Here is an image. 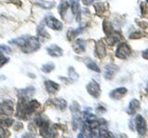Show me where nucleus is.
Wrapping results in <instances>:
<instances>
[{"label":"nucleus","mask_w":148,"mask_h":138,"mask_svg":"<svg viewBox=\"0 0 148 138\" xmlns=\"http://www.w3.org/2000/svg\"><path fill=\"white\" fill-rule=\"evenodd\" d=\"M14 105L11 100H5L0 104V114L11 115L13 113Z\"/></svg>","instance_id":"20e7f679"},{"label":"nucleus","mask_w":148,"mask_h":138,"mask_svg":"<svg viewBox=\"0 0 148 138\" xmlns=\"http://www.w3.org/2000/svg\"><path fill=\"white\" fill-rule=\"evenodd\" d=\"M69 77L71 78L73 80H76L78 78V74L75 72V70L73 69V67H71L69 70Z\"/></svg>","instance_id":"5701e85b"},{"label":"nucleus","mask_w":148,"mask_h":138,"mask_svg":"<svg viewBox=\"0 0 148 138\" xmlns=\"http://www.w3.org/2000/svg\"><path fill=\"white\" fill-rule=\"evenodd\" d=\"M139 107H140V103H139V101L135 99H132L131 101V103H130V112H131L130 113H132V114L135 113V112L139 109Z\"/></svg>","instance_id":"f3484780"},{"label":"nucleus","mask_w":148,"mask_h":138,"mask_svg":"<svg viewBox=\"0 0 148 138\" xmlns=\"http://www.w3.org/2000/svg\"><path fill=\"white\" fill-rule=\"evenodd\" d=\"M22 51L26 53H31L35 52L40 48V41L39 39L36 37H28L25 41L24 44L22 45Z\"/></svg>","instance_id":"f257e3e1"},{"label":"nucleus","mask_w":148,"mask_h":138,"mask_svg":"<svg viewBox=\"0 0 148 138\" xmlns=\"http://www.w3.org/2000/svg\"><path fill=\"white\" fill-rule=\"evenodd\" d=\"M85 64H86L87 67H88V68H90L91 70H94V71H95V72H100L99 67L97 66H96V64L92 62V60L88 59V58L85 59Z\"/></svg>","instance_id":"a211bd4d"},{"label":"nucleus","mask_w":148,"mask_h":138,"mask_svg":"<svg viewBox=\"0 0 148 138\" xmlns=\"http://www.w3.org/2000/svg\"><path fill=\"white\" fill-rule=\"evenodd\" d=\"M38 31H37V33H38V36H39V38L41 39H46V38H49V35L47 32L45 31V28L43 25H41L39 28H38V30H37Z\"/></svg>","instance_id":"aec40b11"},{"label":"nucleus","mask_w":148,"mask_h":138,"mask_svg":"<svg viewBox=\"0 0 148 138\" xmlns=\"http://www.w3.org/2000/svg\"><path fill=\"white\" fill-rule=\"evenodd\" d=\"M5 136V131H4V129L0 126V137H4Z\"/></svg>","instance_id":"cd10ccee"},{"label":"nucleus","mask_w":148,"mask_h":138,"mask_svg":"<svg viewBox=\"0 0 148 138\" xmlns=\"http://www.w3.org/2000/svg\"><path fill=\"white\" fill-rule=\"evenodd\" d=\"M143 57L145 58V59H146V60H148V49H147L146 51H145V52H143Z\"/></svg>","instance_id":"bb28decb"},{"label":"nucleus","mask_w":148,"mask_h":138,"mask_svg":"<svg viewBox=\"0 0 148 138\" xmlns=\"http://www.w3.org/2000/svg\"><path fill=\"white\" fill-rule=\"evenodd\" d=\"M69 7V4L67 1H63V2H61V4L59 5V7H58V12H59L60 15H61V17L64 18V16H65V14H66Z\"/></svg>","instance_id":"2eb2a0df"},{"label":"nucleus","mask_w":148,"mask_h":138,"mask_svg":"<svg viewBox=\"0 0 148 138\" xmlns=\"http://www.w3.org/2000/svg\"><path fill=\"white\" fill-rule=\"evenodd\" d=\"M71 8L73 14L77 17V20H80V5L76 1H71Z\"/></svg>","instance_id":"4468645a"},{"label":"nucleus","mask_w":148,"mask_h":138,"mask_svg":"<svg viewBox=\"0 0 148 138\" xmlns=\"http://www.w3.org/2000/svg\"><path fill=\"white\" fill-rule=\"evenodd\" d=\"M86 89H87L88 92H89V94L91 96H92L95 99L99 98V96L101 94V89H100V86L97 84L95 81L90 82L89 84L87 85Z\"/></svg>","instance_id":"7ed1b4c3"},{"label":"nucleus","mask_w":148,"mask_h":138,"mask_svg":"<svg viewBox=\"0 0 148 138\" xmlns=\"http://www.w3.org/2000/svg\"><path fill=\"white\" fill-rule=\"evenodd\" d=\"M121 34L118 31H112L108 35V43L111 46H113L115 43H117L119 41L121 40Z\"/></svg>","instance_id":"0eeeda50"},{"label":"nucleus","mask_w":148,"mask_h":138,"mask_svg":"<svg viewBox=\"0 0 148 138\" xmlns=\"http://www.w3.org/2000/svg\"><path fill=\"white\" fill-rule=\"evenodd\" d=\"M118 67L115 66V64H108V66L106 67V72H105V77L106 78V79H111L114 75H115V73L117 72V69Z\"/></svg>","instance_id":"f8f14e48"},{"label":"nucleus","mask_w":148,"mask_h":138,"mask_svg":"<svg viewBox=\"0 0 148 138\" xmlns=\"http://www.w3.org/2000/svg\"><path fill=\"white\" fill-rule=\"evenodd\" d=\"M0 52L8 53H10L11 50H10V48L8 47V46H6V45H1V44H0Z\"/></svg>","instance_id":"393cba45"},{"label":"nucleus","mask_w":148,"mask_h":138,"mask_svg":"<svg viewBox=\"0 0 148 138\" xmlns=\"http://www.w3.org/2000/svg\"><path fill=\"white\" fill-rule=\"evenodd\" d=\"M47 53H49V55L51 56H54V57H58V56H61L63 51L62 49L58 47V45H50L49 47H47L46 49Z\"/></svg>","instance_id":"6e6552de"},{"label":"nucleus","mask_w":148,"mask_h":138,"mask_svg":"<svg viewBox=\"0 0 148 138\" xmlns=\"http://www.w3.org/2000/svg\"><path fill=\"white\" fill-rule=\"evenodd\" d=\"M13 123V119H0V126L9 127Z\"/></svg>","instance_id":"4be33fe9"},{"label":"nucleus","mask_w":148,"mask_h":138,"mask_svg":"<svg viewBox=\"0 0 148 138\" xmlns=\"http://www.w3.org/2000/svg\"><path fill=\"white\" fill-rule=\"evenodd\" d=\"M1 56H2V54H1V53H0V57H1Z\"/></svg>","instance_id":"c756f323"},{"label":"nucleus","mask_w":148,"mask_h":138,"mask_svg":"<svg viewBox=\"0 0 148 138\" xmlns=\"http://www.w3.org/2000/svg\"><path fill=\"white\" fill-rule=\"evenodd\" d=\"M38 5L43 8H46V9H49V8H52L55 7V2L53 1H45V0H38Z\"/></svg>","instance_id":"dca6fc26"},{"label":"nucleus","mask_w":148,"mask_h":138,"mask_svg":"<svg viewBox=\"0 0 148 138\" xmlns=\"http://www.w3.org/2000/svg\"><path fill=\"white\" fill-rule=\"evenodd\" d=\"M54 68H55V66L53 63H47L42 66L41 70L44 73H50L52 70H54Z\"/></svg>","instance_id":"412c9836"},{"label":"nucleus","mask_w":148,"mask_h":138,"mask_svg":"<svg viewBox=\"0 0 148 138\" xmlns=\"http://www.w3.org/2000/svg\"><path fill=\"white\" fill-rule=\"evenodd\" d=\"M95 53L97 54V56H98L100 59L106 56V46H105V44L102 43L101 41H97V43H96V45H95Z\"/></svg>","instance_id":"9d476101"},{"label":"nucleus","mask_w":148,"mask_h":138,"mask_svg":"<svg viewBox=\"0 0 148 138\" xmlns=\"http://www.w3.org/2000/svg\"><path fill=\"white\" fill-rule=\"evenodd\" d=\"M73 49L78 53H83L85 51V41L82 39H78L73 45Z\"/></svg>","instance_id":"ddd939ff"},{"label":"nucleus","mask_w":148,"mask_h":138,"mask_svg":"<svg viewBox=\"0 0 148 138\" xmlns=\"http://www.w3.org/2000/svg\"><path fill=\"white\" fill-rule=\"evenodd\" d=\"M45 89L47 90V92L50 94H54L59 89V85L53 81H51V80L45 81Z\"/></svg>","instance_id":"1a4fd4ad"},{"label":"nucleus","mask_w":148,"mask_h":138,"mask_svg":"<svg viewBox=\"0 0 148 138\" xmlns=\"http://www.w3.org/2000/svg\"><path fill=\"white\" fill-rule=\"evenodd\" d=\"M135 123H136V129L137 132L140 135H143L146 131V123L145 119H143L141 115H137L135 118Z\"/></svg>","instance_id":"423d86ee"},{"label":"nucleus","mask_w":148,"mask_h":138,"mask_svg":"<svg viewBox=\"0 0 148 138\" xmlns=\"http://www.w3.org/2000/svg\"><path fill=\"white\" fill-rule=\"evenodd\" d=\"M54 104L60 110H64L67 106V102L63 99H55L53 100Z\"/></svg>","instance_id":"6ab92c4d"},{"label":"nucleus","mask_w":148,"mask_h":138,"mask_svg":"<svg viewBox=\"0 0 148 138\" xmlns=\"http://www.w3.org/2000/svg\"><path fill=\"white\" fill-rule=\"evenodd\" d=\"M92 2H94V0H83V3H84L85 5H90Z\"/></svg>","instance_id":"c85d7f7f"},{"label":"nucleus","mask_w":148,"mask_h":138,"mask_svg":"<svg viewBox=\"0 0 148 138\" xmlns=\"http://www.w3.org/2000/svg\"><path fill=\"white\" fill-rule=\"evenodd\" d=\"M8 61V58L4 57V56H1V57H0V67L3 66L4 64H6Z\"/></svg>","instance_id":"a878e982"},{"label":"nucleus","mask_w":148,"mask_h":138,"mask_svg":"<svg viewBox=\"0 0 148 138\" xmlns=\"http://www.w3.org/2000/svg\"><path fill=\"white\" fill-rule=\"evenodd\" d=\"M126 92H127V89H125V87H119V89H115L111 92L110 97L112 99H120L125 94H126Z\"/></svg>","instance_id":"9b49d317"},{"label":"nucleus","mask_w":148,"mask_h":138,"mask_svg":"<svg viewBox=\"0 0 148 138\" xmlns=\"http://www.w3.org/2000/svg\"><path fill=\"white\" fill-rule=\"evenodd\" d=\"M45 23L50 29L55 30H60L62 29V24L59 20H58L57 18L52 17V16H47L45 18Z\"/></svg>","instance_id":"39448f33"},{"label":"nucleus","mask_w":148,"mask_h":138,"mask_svg":"<svg viewBox=\"0 0 148 138\" xmlns=\"http://www.w3.org/2000/svg\"><path fill=\"white\" fill-rule=\"evenodd\" d=\"M98 135H98L99 137H111L112 136V135H110L111 133H108L106 129H101V130L98 132Z\"/></svg>","instance_id":"b1692460"},{"label":"nucleus","mask_w":148,"mask_h":138,"mask_svg":"<svg viewBox=\"0 0 148 138\" xmlns=\"http://www.w3.org/2000/svg\"><path fill=\"white\" fill-rule=\"evenodd\" d=\"M146 1H147V2H148V0H146Z\"/></svg>","instance_id":"7c9ffc66"},{"label":"nucleus","mask_w":148,"mask_h":138,"mask_svg":"<svg viewBox=\"0 0 148 138\" xmlns=\"http://www.w3.org/2000/svg\"><path fill=\"white\" fill-rule=\"evenodd\" d=\"M131 55V48L126 43H121L118 46V49L116 51V56L120 59H126Z\"/></svg>","instance_id":"f03ea898"}]
</instances>
